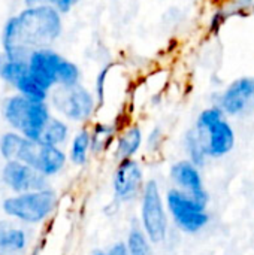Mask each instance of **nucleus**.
<instances>
[{"label": "nucleus", "instance_id": "obj_25", "mask_svg": "<svg viewBox=\"0 0 254 255\" xmlns=\"http://www.w3.org/2000/svg\"><path fill=\"white\" fill-rule=\"evenodd\" d=\"M165 142V131L160 126H154L145 136V149L151 154H156L162 149Z\"/></svg>", "mask_w": 254, "mask_h": 255}, {"label": "nucleus", "instance_id": "obj_28", "mask_svg": "<svg viewBox=\"0 0 254 255\" xmlns=\"http://www.w3.org/2000/svg\"><path fill=\"white\" fill-rule=\"evenodd\" d=\"M51 0H24L25 6H40V4H49Z\"/></svg>", "mask_w": 254, "mask_h": 255}, {"label": "nucleus", "instance_id": "obj_2", "mask_svg": "<svg viewBox=\"0 0 254 255\" xmlns=\"http://www.w3.org/2000/svg\"><path fill=\"white\" fill-rule=\"evenodd\" d=\"M0 155L6 161L15 160L28 164L46 178L58 175L69 161L63 148L28 139L16 131H6L0 137Z\"/></svg>", "mask_w": 254, "mask_h": 255}, {"label": "nucleus", "instance_id": "obj_11", "mask_svg": "<svg viewBox=\"0 0 254 255\" xmlns=\"http://www.w3.org/2000/svg\"><path fill=\"white\" fill-rule=\"evenodd\" d=\"M64 60L66 57H63L52 48L36 49L27 58L30 75L43 90L51 93L54 88L58 87V78Z\"/></svg>", "mask_w": 254, "mask_h": 255}, {"label": "nucleus", "instance_id": "obj_24", "mask_svg": "<svg viewBox=\"0 0 254 255\" xmlns=\"http://www.w3.org/2000/svg\"><path fill=\"white\" fill-rule=\"evenodd\" d=\"M112 66L111 64H106L103 66L97 75H96V79H94V96H96V100L99 103V108L103 106L105 103V99H106V88H108V76H109V72H111Z\"/></svg>", "mask_w": 254, "mask_h": 255}, {"label": "nucleus", "instance_id": "obj_16", "mask_svg": "<svg viewBox=\"0 0 254 255\" xmlns=\"http://www.w3.org/2000/svg\"><path fill=\"white\" fill-rule=\"evenodd\" d=\"M121 128L115 123L108 121H94L90 126L91 131V154L102 155L108 152L117 139V134Z\"/></svg>", "mask_w": 254, "mask_h": 255}, {"label": "nucleus", "instance_id": "obj_26", "mask_svg": "<svg viewBox=\"0 0 254 255\" xmlns=\"http://www.w3.org/2000/svg\"><path fill=\"white\" fill-rule=\"evenodd\" d=\"M81 3V0H51L49 4L54 6L60 13L67 15L69 12H72L73 7H76Z\"/></svg>", "mask_w": 254, "mask_h": 255}, {"label": "nucleus", "instance_id": "obj_1", "mask_svg": "<svg viewBox=\"0 0 254 255\" xmlns=\"http://www.w3.org/2000/svg\"><path fill=\"white\" fill-rule=\"evenodd\" d=\"M63 34V13L51 4L25 6L6 19L1 30V52L27 60L40 48H51Z\"/></svg>", "mask_w": 254, "mask_h": 255}, {"label": "nucleus", "instance_id": "obj_3", "mask_svg": "<svg viewBox=\"0 0 254 255\" xmlns=\"http://www.w3.org/2000/svg\"><path fill=\"white\" fill-rule=\"evenodd\" d=\"M205 146L207 155L210 160H219L229 155L237 145V133L222 111L216 103L202 109L193 126Z\"/></svg>", "mask_w": 254, "mask_h": 255}, {"label": "nucleus", "instance_id": "obj_20", "mask_svg": "<svg viewBox=\"0 0 254 255\" xmlns=\"http://www.w3.org/2000/svg\"><path fill=\"white\" fill-rule=\"evenodd\" d=\"M181 146L183 151L186 154V158L190 160L193 164H196L198 167H205V164L208 163V155L205 151V146L196 131L195 127H190L184 131L183 137H181Z\"/></svg>", "mask_w": 254, "mask_h": 255}, {"label": "nucleus", "instance_id": "obj_13", "mask_svg": "<svg viewBox=\"0 0 254 255\" xmlns=\"http://www.w3.org/2000/svg\"><path fill=\"white\" fill-rule=\"evenodd\" d=\"M3 182L15 193H28L49 188L48 178L21 161H6L1 170Z\"/></svg>", "mask_w": 254, "mask_h": 255}, {"label": "nucleus", "instance_id": "obj_21", "mask_svg": "<svg viewBox=\"0 0 254 255\" xmlns=\"http://www.w3.org/2000/svg\"><path fill=\"white\" fill-rule=\"evenodd\" d=\"M28 73V61L21 58H12L0 52V79L9 87L15 88L18 81Z\"/></svg>", "mask_w": 254, "mask_h": 255}, {"label": "nucleus", "instance_id": "obj_8", "mask_svg": "<svg viewBox=\"0 0 254 255\" xmlns=\"http://www.w3.org/2000/svg\"><path fill=\"white\" fill-rule=\"evenodd\" d=\"M57 206V194L51 188L19 193L3 202V212L18 221L27 224H39L45 221Z\"/></svg>", "mask_w": 254, "mask_h": 255}, {"label": "nucleus", "instance_id": "obj_15", "mask_svg": "<svg viewBox=\"0 0 254 255\" xmlns=\"http://www.w3.org/2000/svg\"><path fill=\"white\" fill-rule=\"evenodd\" d=\"M254 13V0H226L223 4L216 7L208 21V33L217 34L229 18L246 16Z\"/></svg>", "mask_w": 254, "mask_h": 255}, {"label": "nucleus", "instance_id": "obj_5", "mask_svg": "<svg viewBox=\"0 0 254 255\" xmlns=\"http://www.w3.org/2000/svg\"><path fill=\"white\" fill-rule=\"evenodd\" d=\"M139 226L154 245L165 244L169 236L171 221L165 194L154 178L147 179L139 197Z\"/></svg>", "mask_w": 254, "mask_h": 255}, {"label": "nucleus", "instance_id": "obj_22", "mask_svg": "<svg viewBox=\"0 0 254 255\" xmlns=\"http://www.w3.org/2000/svg\"><path fill=\"white\" fill-rule=\"evenodd\" d=\"M124 244L129 255H154V244L139 224H133L129 229Z\"/></svg>", "mask_w": 254, "mask_h": 255}, {"label": "nucleus", "instance_id": "obj_12", "mask_svg": "<svg viewBox=\"0 0 254 255\" xmlns=\"http://www.w3.org/2000/svg\"><path fill=\"white\" fill-rule=\"evenodd\" d=\"M169 179L172 182V187L181 190L202 205L208 206L210 194L204 182L202 169L193 164L190 160L183 158L172 163L169 167Z\"/></svg>", "mask_w": 254, "mask_h": 255}, {"label": "nucleus", "instance_id": "obj_14", "mask_svg": "<svg viewBox=\"0 0 254 255\" xmlns=\"http://www.w3.org/2000/svg\"><path fill=\"white\" fill-rule=\"evenodd\" d=\"M145 145V134L139 124L130 123L117 134L115 143L112 146V154L117 161L127 160V158H136V155L141 152V149Z\"/></svg>", "mask_w": 254, "mask_h": 255}, {"label": "nucleus", "instance_id": "obj_9", "mask_svg": "<svg viewBox=\"0 0 254 255\" xmlns=\"http://www.w3.org/2000/svg\"><path fill=\"white\" fill-rule=\"evenodd\" d=\"M228 118H246L254 114V76H240L217 94L214 102Z\"/></svg>", "mask_w": 254, "mask_h": 255}, {"label": "nucleus", "instance_id": "obj_7", "mask_svg": "<svg viewBox=\"0 0 254 255\" xmlns=\"http://www.w3.org/2000/svg\"><path fill=\"white\" fill-rule=\"evenodd\" d=\"M165 200L169 218L181 233L198 235L210 224L208 206L181 190L169 187L165 193Z\"/></svg>", "mask_w": 254, "mask_h": 255}, {"label": "nucleus", "instance_id": "obj_27", "mask_svg": "<svg viewBox=\"0 0 254 255\" xmlns=\"http://www.w3.org/2000/svg\"><path fill=\"white\" fill-rule=\"evenodd\" d=\"M106 253H108V255H129L127 248H126V244L123 241L115 242L114 245H111V248Z\"/></svg>", "mask_w": 254, "mask_h": 255}, {"label": "nucleus", "instance_id": "obj_6", "mask_svg": "<svg viewBox=\"0 0 254 255\" xmlns=\"http://www.w3.org/2000/svg\"><path fill=\"white\" fill-rule=\"evenodd\" d=\"M49 105L67 123L81 126L91 123L99 109L94 93L82 84L54 88L49 94Z\"/></svg>", "mask_w": 254, "mask_h": 255}, {"label": "nucleus", "instance_id": "obj_10", "mask_svg": "<svg viewBox=\"0 0 254 255\" xmlns=\"http://www.w3.org/2000/svg\"><path fill=\"white\" fill-rule=\"evenodd\" d=\"M145 172L136 158L117 161L112 173V193L114 199L121 203H132L138 200L145 187Z\"/></svg>", "mask_w": 254, "mask_h": 255}, {"label": "nucleus", "instance_id": "obj_29", "mask_svg": "<svg viewBox=\"0 0 254 255\" xmlns=\"http://www.w3.org/2000/svg\"><path fill=\"white\" fill-rule=\"evenodd\" d=\"M90 255H108V253H106V251H103V250H94V251H93Z\"/></svg>", "mask_w": 254, "mask_h": 255}, {"label": "nucleus", "instance_id": "obj_23", "mask_svg": "<svg viewBox=\"0 0 254 255\" xmlns=\"http://www.w3.org/2000/svg\"><path fill=\"white\" fill-rule=\"evenodd\" d=\"M81 79H82V72L79 66L75 61L66 58L60 72L58 87H73V85L81 84Z\"/></svg>", "mask_w": 254, "mask_h": 255}, {"label": "nucleus", "instance_id": "obj_17", "mask_svg": "<svg viewBox=\"0 0 254 255\" xmlns=\"http://www.w3.org/2000/svg\"><path fill=\"white\" fill-rule=\"evenodd\" d=\"M27 247V233L9 221H0V255H15Z\"/></svg>", "mask_w": 254, "mask_h": 255}, {"label": "nucleus", "instance_id": "obj_18", "mask_svg": "<svg viewBox=\"0 0 254 255\" xmlns=\"http://www.w3.org/2000/svg\"><path fill=\"white\" fill-rule=\"evenodd\" d=\"M91 154V131L88 126H82L69 142L67 157L73 166H85Z\"/></svg>", "mask_w": 254, "mask_h": 255}, {"label": "nucleus", "instance_id": "obj_4", "mask_svg": "<svg viewBox=\"0 0 254 255\" xmlns=\"http://www.w3.org/2000/svg\"><path fill=\"white\" fill-rule=\"evenodd\" d=\"M1 114L13 131L34 140L40 139L45 126L52 117L48 102H36L18 93L4 99Z\"/></svg>", "mask_w": 254, "mask_h": 255}, {"label": "nucleus", "instance_id": "obj_19", "mask_svg": "<svg viewBox=\"0 0 254 255\" xmlns=\"http://www.w3.org/2000/svg\"><path fill=\"white\" fill-rule=\"evenodd\" d=\"M70 126L69 123L61 118V117H55L52 115L48 121V124L45 126L42 136H40V142L51 145V146H60L63 148L67 142H70Z\"/></svg>", "mask_w": 254, "mask_h": 255}]
</instances>
